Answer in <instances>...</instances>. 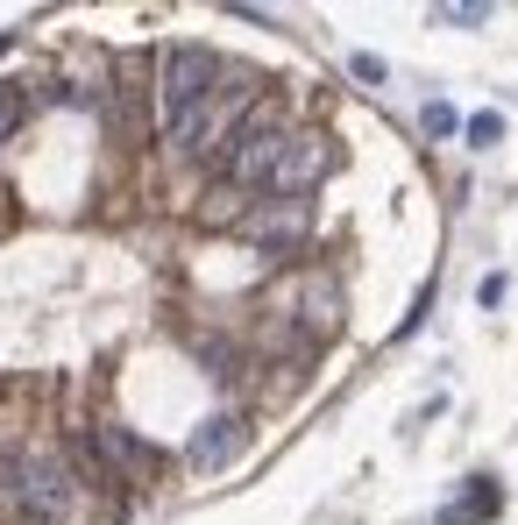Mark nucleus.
Returning <instances> with one entry per match:
<instances>
[{
  "label": "nucleus",
  "instance_id": "9d476101",
  "mask_svg": "<svg viewBox=\"0 0 518 525\" xmlns=\"http://www.w3.org/2000/svg\"><path fill=\"white\" fill-rule=\"evenodd\" d=\"M433 22H440V29H483L490 8H483V0H455V8H433Z\"/></svg>",
  "mask_w": 518,
  "mask_h": 525
},
{
  "label": "nucleus",
  "instance_id": "7ed1b4c3",
  "mask_svg": "<svg viewBox=\"0 0 518 525\" xmlns=\"http://www.w3.org/2000/svg\"><path fill=\"white\" fill-rule=\"evenodd\" d=\"M327 164H334L327 135H320V128H291V149H284V164H277V185H270L263 199H306V192L327 178Z\"/></svg>",
  "mask_w": 518,
  "mask_h": 525
},
{
  "label": "nucleus",
  "instance_id": "ddd939ff",
  "mask_svg": "<svg viewBox=\"0 0 518 525\" xmlns=\"http://www.w3.org/2000/svg\"><path fill=\"white\" fill-rule=\"evenodd\" d=\"M348 71H355L362 86H384V79H391V64H384V57H369V50H355V57H348Z\"/></svg>",
  "mask_w": 518,
  "mask_h": 525
},
{
  "label": "nucleus",
  "instance_id": "f257e3e1",
  "mask_svg": "<svg viewBox=\"0 0 518 525\" xmlns=\"http://www.w3.org/2000/svg\"><path fill=\"white\" fill-rule=\"evenodd\" d=\"M284 149H291V128L277 107H249V121L228 135V149H220V171H228V185L242 192H270L277 185V164H284Z\"/></svg>",
  "mask_w": 518,
  "mask_h": 525
},
{
  "label": "nucleus",
  "instance_id": "2eb2a0df",
  "mask_svg": "<svg viewBox=\"0 0 518 525\" xmlns=\"http://www.w3.org/2000/svg\"><path fill=\"white\" fill-rule=\"evenodd\" d=\"M504 291H511V284H504V277H497V270H490V277H483V284H476V306H483V313H490V306H504Z\"/></svg>",
  "mask_w": 518,
  "mask_h": 525
},
{
  "label": "nucleus",
  "instance_id": "39448f33",
  "mask_svg": "<svg viewBox=\"0 0 518 525\" xmlns=\"http://www.w3.org/2000/svg\"><path fill=\"white\" fill-rule=\"evenodd\" d=\"M242 447H249V419L242 412H213L199 433H192V447H185V462L192 469H228V462H242Z\"/></svg>",
  "mask_w": 518,
  "mask_h": 525
},
{
  "label": "nucleus",
  "instance_id": "f8f14e48",
  "mask_svg": "<svg viewBox=\"0 0 518 525\" xmlns=\"http://www.w3.org/2000/svg\"><path fill=\"white\" fill-rule=\"evenodd\" d=\"M199 355H206V369H213V377H228V384L242 377V369H235V348H228V341H199Z\"/></svg>",
  "mask_w": 518,
  "mask_h": 525
},
{
  "label": "nucleus",
  "instance_id": "f03ea898",
  "mask_svg": "<svg viewBox=\"0 0 518 525\" xmlns=\"http://www.w3.org/2000/svg\"><path fill=\"white\" fill-rule=\"evenodd\" d=\"M79 490H86V476L71 469V455H57V447L15 462V511H29V518H71L79 511Z\"/></svg>",
  "mask_w": 518,
  "mask_h": 525
},
{
  "label": "nucleus",
  "instance_id": "423d86ee",
  "mask_svg": "<svg viewBox=\"0 0 518 525\" xmlns=\"http://www.w3.org/2000/svg\"><path fill=\"white\" fill-rule=\"evenodd\" d=\"M93 447H100V462L114 469V483H142V476H157V447L142 440V433H128L121 419L93 426Z\"/></svg>",
  "mask_w": 518,
  "mask_h": 525
},
{
  "label": "nucleus",
  "instance_id": "20e7f679",
  "mask_svg": "<svg viewBox=\"0 0 518 525\" xmlns=\"http://www.w3.org/2000/svg\"><path fill=\"white\" fill-rule=\"evenodd\" d=\"M306 228H313V206L306 199H263V206H249L242 213V235L256 242V249H299L306 242Z\"/></svg>",
  "mask_w": 518,
  "mask_h": 525
},
{
  "label": "nucleus",
  "instance_id": "6e6552de",
  "mask_svg": "<svg viewBox=\"0 0 518 525\" xmlns=\"http://www.w3.org/2000/svg\"><path fill=\"white\" fill-rule=\"evenodd\" d=\"M497 504H504V490H497L490 476H469L462 504H448V511H440V525H483V518H490Z\"/></svg>",
  "mask_w": 518,
  "mask_h": 525
},
{
  "label": "nucleus",
  "instance_id": "9b49d317",
  "mask_svg": "<svg viewBox=\"0 0 518 525\" xmlns=\"http://www.w3.org/2000/svg\"><path fill=\"white\" fill-rule=\"evenodd\" d=\"M462 135H469V149H497L504 142V114H469Z\"/></svg>",
  "mask_w": 518,
  "mask_h": 525
},
{
  "label": "nucleus",
  "instance_id": "0eeeda50",
  "mask_svg": "<svg viewBox=\"0 0 518 525\" xmlns=\"http://www.w3.org/2000/svg\"><path fill=\"white\" fill-rule=\"evenodd\" d=\"M299 327H306V348H313V341H334V334H341V291H334L327 277H320V284H306Z\"/></svg>",
  "mask_w": 518,
  "mask_h": 525
},
{
  "label": "nucleus",
  "instance_id": "1a4fd4ad",
  "mask_svg": "<svg viewBox=\"0 0 518 525\" xmlns=\"http://www.w3.org/2000/svg\"><path fill=\"white\" fill-rule=\"evenodd\" d=\"M419 128H426V135H433V142H448V135H462V128H469V121H462V114H455V107H448V100H426V114H419Z\"/></svg>",
  "mask_w": 518,
  "mask_h": 525
},
{
  "label": "nucleus",
  "instance_id": "4468645a",
  "mask_svg": "<svg viewBox=\"0 0 518 525\" xmlns=\"http://www.w3.org/2000/svg\"><path fill=\"white\" fill-rule=\"evenodd\" d=\"M22 128V93H8V86H0V142H8Z\"/></svg>",
  "mask_w": 518,
  "mask_h": 525
}]
</instances>
